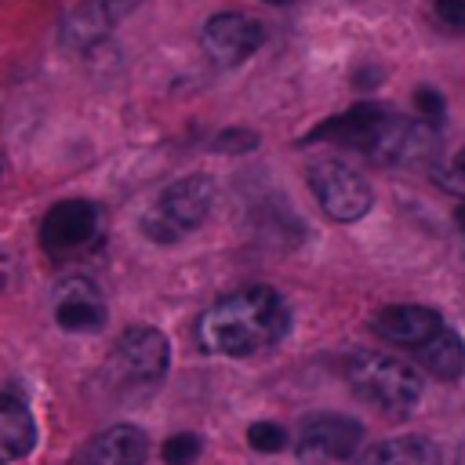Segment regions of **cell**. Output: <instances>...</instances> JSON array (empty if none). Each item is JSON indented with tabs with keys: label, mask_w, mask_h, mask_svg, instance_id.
Returning a JSON list of instances; mask_svg holds the SVG:
<instances>
[{
	"label": "cell",
	"mask_w": 465,
	"mask_h": 465,
	"mask_svg": "<svg viewBox=\"0 0 465 465\" xmlns=\"http://www.w3.org/2000/svg\"><path fill=\"white\" fill-rule=\"evenodd\" d=\"M436 182L447 189V193H454V196H465V149H458L440 171H436Z\"/></svg>",
	"instance_id": "ffe728a7"
},
{
	"label": "cell",
	"mask_w": 465,
	"mask_h": 465,
	"mask_svg": "<svg viewBox=\"0 0 465 465\" xmlns=\"http://www.w3.org/2000/svg\"><path fill=\"white\" fill-rule=\"evenodd\" d=\"M345 378L352 385V392L360 400H367L371 407L392 414V418H403L418 407L421 400V378L418 371L400 360V356H389V352H378V349H363L349 360L345 367Z\"/></svg>",
	"instance_id": "7a4b0ae2"
},
{
	"label": "cell",
	"mask_w": 465,
	"mask_h": 465,
	"mask_svg": "<svg viewBox=\"0 0 465 465\" xmlns=\"http://www.w3.org/2000/svg\"><path fill=\"white\" fill-rule=\"evenodd\" d=\"M167 363H171V349L156 327H127L116 338L113 367L124 385H142V389L156 385L167 374Z\"/></svg>",
	"instance_id": "8992f818"
},
{
	"label": "cell",
	"mask_w": 465,
	"mask_h": 465,
	"mask_svg": "<svg viewBox=\"0 0 465 465\" xmlns=\"http://www.w3.org/2000/svg\"><path fill=\"white\" fill-rule=\"evenodd\" d=\"M262 47V25L251 15L240 11H222L214 18H207L203 25V51L214 65L229 69L240 65L243 58H251Z\"/></svg>",
	"instance_id": "30bf717a"
},
{
	"label": "cell",
	"mask_w": 465,
	"mask_h": 465,
	"mask_svg": "<svg viewBox=\"0 0 465 465\" xmlns=\"http://www.w3.org/2000/svg\"><path fill=\"white\" fill-rule=\"evenodd\" d=\"M102 232V211L91 200H58L40 222V243L51 254L87 251Z\"/></svg>",
	"instance_id": "52a82bcc"
},
{
	"label": "cell",
	"mask_w": 465,
	"mask_h": 465,
	"mask_svg": "<svg viewBox=\"0 0 465 465\" xmlns=\"http://www.w3.org/2000/svg\"><path fill=\"white\" fill-rule=\"evenodd\" d=\"M7 280H11V258L0 251V287H7Z\"/></svg>",
	"instance_id": "cb8c5ba5"
},
{
	"label": "cell",
	"mask_w": 465,
	"mask_h": 465,
	"mask_svg": "<svg viewBox=\"0 0 465 465\" xmlns=\"http://www.w3.org/2000/svg\"><path fill=\"white\" fill-rule=\"evenodd\" d=\"M309 189L334 222H356L371 211V185L341 160H320L309 167Z\"/></svg>",
	"instance_id": "5b68a950"
},
{
	"label": "cell",
	"mask_w": 465,
	"mask_h": 465,
	"mask_svg": "<svg viewBox=\"0 0 465 465\" xmlns=\"http://www.w3.org/2000/svg\"><path fill=\"white\" fill-rule=\"evenodd\" d=\"M392 109L378 105V102H360L338 116H331L327 124H320L309 138H320V142H334V145H349V149H360L371 156V149L378 145L385 124H389Z\"/></svg>",
	"instance_id": "8fae6325"
},
{
	"label": "cell",
	"mask_w": 465,
	"mask_h": 465,
	"mask_svg": "<svg viewBox=\"0 0 465 465\" xmlns=\"http://www.w3.org/2000/svg\"><path fill=\"white\" fill-rule=\"evenodd\" d=\"M436 149H440L436 124H429L421 116H396L392 113L378 145L371 149V156L378 163H389V167H414V163L429 160Z\"/></svg>",
	"instance_id": "ba28073f"
},
{
	"label": "cell",
	"mask_w": 465,
	"mask_h": 465,
	"mask_svg": "<svg viewBox=\"0 0 465 465\" xmlns=\"http://www.w3.org/2000/svg\"><path fill=\"white\" fill-rule=\"evenodd\" d=\"M265 4H291V0H265Z\"/></svg>",
	"instance_id": "484cf974"
},
{
	"label": "cell",
	"mask_w": 465,
	"mask_h": 465,
	"mask_svg": "<svg viewBox=\"0 0 465 465\" xmlns=\"http://www.w3.org/2000/svg\"><path fill=\"white\" fill-rule=\"evenodd\" d=\"M36 447V421L29 407L15 396L0 392V465L25 458Z\"/></svg>",
	"instance_id": "5bb4252c"
},
{
	"label": "cell",
	"mask_w": 465,
	"mask_h": 465,
	"mask_svg": "<svg viewBox=\"0 0 465 465\" xmlns=\"http://www.w3.org/2000/svg\"><path fill=\"white\" fill-rule=\"evenodd\" d=\"M363 443V425L349 414H309L294 432V454L305 465L352 461Z\"/></svg>",
	"instance_id": "277c9868"
},
{
	"label": "cell",
	"mask_w": 465,
	"mask_h": 465,
	"mask_svg": "<svg viewBox=\"0 0 465 465\" xmlns=\"http://www.w3.org/2000/svg\"><path fill=\"white\" fill-rule=\"evenodd\" d=\"M211 203H214L211 178H203V174L178 178L153 200V207L142 218V232L156 243H174V240L189 236L211 214Z\"/></svg>",
	"instance_id": "3957f363"
},
{
	"label": "cell",
	"mask_w": 465,
	"mask_h": 465,
	"mask_svg": "<svg viewBox=\"0 0 465 465\" xmlns=\"http://www.w3.org/2000/svg\"><path fill=\"white\" fill-rule=\"evenodd\" d=\"M145 458L149 436L138 425H113L80 450V465H145Z\"/></svg>",
	"instance_id": "4fadbf2b"
},
{
	"label": "cell",
	"mask_w": 465,
	"mask_h": 465,
	"mask_svg": "<svg viewBox=\"0 0 465 465\" xmlns=\"http://www.w3.org/2000/svg\"><path fill=\"white\" fill-rule=\"evenodd\" d=\"M443 327H447L443 316L436 309H425V305H389L371 320V331L381 341L400 345V349H418Z\"/></svg>",
	"instance_id": "7c38bea8"
},
{
	"label": "cell",
	"mask_w": 465,
	"mask_h": 465,
	"mask_svg": "<svg viewBox=\"0 0 465 465\" xmlns=\"http://www.w3.org/2000/svg\"><path fill=\"white\" fill-rule=\"evenodd\" d=\"M200 450H203V443H200V436H193V432H174V436H167V443H163V461L167 465H193L196 458H200Z\"/></svg>",
	"instance_id": "ac0fdd59"
},
{
	"label": "cell",
	"mask_w": 465,
	"mask_h": 465,
	"mask_svg": "<svg viewBox=\"0 0 465 465\" xmlns=\"http://www.w3.org/2000/svg\"><path fill=\"white\" fill-rule=\"evenodd\" d=\"M247 443L254 450H262V454H276V450L287 447V432L276 421H258V425L247 429Z\"/></svg>",
	"instance_id": "d6986e66"
},
{
	"label": "cell",
	"mask_w": 465,
	"mask_h": 465,
	"mask_svg": "<svg viewBox=\"0 0 465 465\" xmlns=\"http://www.w3.org/2000/svg\"><path fill=\"white\" fill-rule=\"evenodd\" d=\"M356 465H440V450L425 436H396L371 447Z\"/></svg>",
	"instance_id": "2e32d148"
},
{
	"label": "cell",
	"mask_w": 465,
	"mask_h": 465,
	"mask_svg": "<svg viewBox=\"0 0 465 465\" xmlns=\"http://www.w3.org/2000/svg\"><path fill=\"white\" fill-rule=\"evenodd\" d=\"M0 171H4V167H0Z\"/></svg>",
	"instance_id": "83f0119b"
},
{
	"label": "cell",
	"mask_w": 465,
	"mask_h": 465,
	"mask_svg": "<svg viewBox=\"0 0 465 465\" xmlns=\"http://www.w3.org/2000/svg\"><path fill=\"white\" fill-rule=\"evenodd\" d=\"M414 352H418L421 367H425L429 374L443 378V381H454V378H461V371H465V341H461L458 331H450V327L436 331V334H432L425 345H418Z\"/></svg>",
	"instance_id": "9a60e30c"
},
{
	"label": "cell",
	"mask_w": 465,
	"mask_h": 465,
	"mask_svg": "<svg viewBox=\"0 0 465 465\" xmlns=\"http://www.w3.org/2000/svg\"><path fill=\"white\" fill-rule=\"evenodd\" d=\"M291 331V305L272 287H240L196 320V341L211 356H254Z\"/></svg>",
	"instance_id": "6da1fadb"
},
{
	"label": "cell",
	"mask_w": 465,
	"mask_h": 465,
	"mask_svg": "<svg viewBox=\"0 0 465 465\" xmlns=\"http://www.w3.org/2000/svg\"><path fill=\"white\" fill-rule=\"evenodd\" d=\"M98 4H102V7H105L113 18H120V15H124V11H131L138 0H98Z\"/></svg>",
	"instance_id": "603a6c76"
},
{
	"label": "cell",
	"mask_w": 465,
	"mask_h": 465,
	"mask_svg": "<svg viewBox=\"0 0 465 465\" xmlns=\"http://www.w3.org/2000/svg\"><path fill=\"white\" fill-rule=\"evenodd\" d=\"M414 109H418V116H421V120L436 124V120H440V113H443V98H440V91L421 87V91L414 94Z\"/></svg>",
	"instance_id": "7402d4cb"
},
{
	"label": "cell",
	"mask_w": 465,
	"mask_h": 465,
	"mask_svg": "<svg viewBox=\"0 0 465 465\" xmlns=\"http://www.w3.org/2000/svg\"><path fill=\"white\" fill-rule=\"evenodd\" d=\"M109 22H113V15H109L98 0H91V4H84L80 11L69 15V22H65V36H69L73 44L87 47V44H94V40L109 29Z\"/></svg>",
	"instance_id": "e0dca14e"
},
{
	"label": "cell",
	"mask_w": 465,
	"mask_h": 465,
	"mask_svg": "<svg viewBox=\"0 0 465 465\" xmlns=\"http://www.w3.org/2000/svg\"><path fill=\"white\" fill-rule=\"evenodd\" d=\"M461 251H465V243H461Z\"/></svg>",
	"instance_id": "4316f807"
},
{
	"label": "cell",
	"mask_w": 465,
	"mask_h": 465,
	"mask_svg": "<svg viewBox=\"0 0 465 465\" xmlns=\"http://www.w3.org/2000/svg\"><path fill=\"white\" fill-rule=\"evenodd\" d=\"M51 312H54V323L69 334H94L105 327V298L98 291L94 280L87 276H69L54 287V298H51Z\"/></svg>",
	"instance_id": "9c48e42d"
},
{
	"label": "cell",
	"mask_w": 465,
	"mask_h": 465,
	"mask_svg": "<svg viewBox=\"0 0 465 465\" xmlns=\"http://www.w3.org/2000/svg\"><path fill=\"white\" fill-rule=\"evenodd\" d=\"M432 18L447 33H465V0H432Z\"/></svg>",
	"instance_id": "44dd1931"
},
{
	"label": "cell",
	"mask_w": 465,
	"mask_h": 465,
	"mask_svg": "<svg viewBox=\"0 0 465 465\" xmlns=\"http://www.w3.org/2000/svg\"><path fill=\"white\" fill-rule=\"evenodd\" d=\"M458 222H461V225H465V207H461V211H458Z\"/></svg>",
	"instance_id": "d4e9b609"
}]
</instances>
